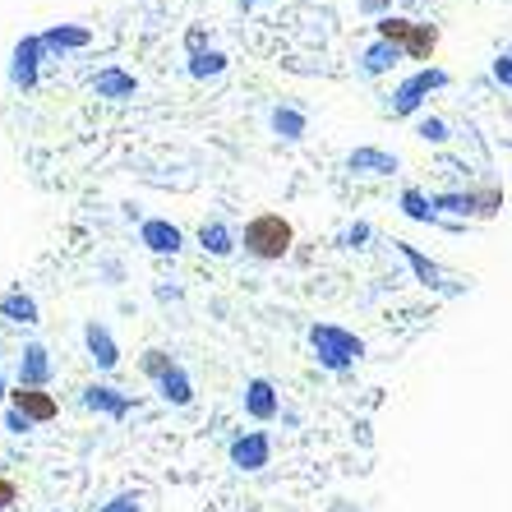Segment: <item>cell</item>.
<instances>
[{
    "instance_id": "cell-7",
    "label": "cell",
    "mask_w": 512,
    "mask_h": 512,
    "mask_svg": "<svg viewBox=\"0 0 512 512\" xmlns=\"http://www.w3.org/2000/svg\"><path fill=\"white\" fill-rule=\"evenodd\" d=\"M499 79L503 84H512V60H499Z\"/></svg>"
},
{
    "instance_id": "cell-2",
    "label": "cell",
    "mask_w": 512,
    "mask_h": 512,
    "mask_svg": "<svg viewBox=\"0 0 512 512\" xmlns=\"http://www.w3.org/2000/svg\"><path fill=\"white\" fill-rule=\"evenodd\" d=\"M379 33L388 37V42H397V47H406L416 60H429L434 56V47H439V33L425 24H406V19H383Z\"/></svg>"
},
{
    "instance_id": "cell-6",
    "label": "cell",
    "mask_w": 512,
    "mask_h": 512,
    "mask_svg": "<svg viewBox=\"0 0 512 512\" xmlns=\"http://www.w3.org/2000/svg\"><path fill=\"white\" fill-rule=\"evenodd\" d=\"M107 512H139V503H134V499H116Z\"/></svg>"
},
{
    "instance_id": "cell-1",
    "label": "cell",
    "mask_w": 512,
    "mask_h": 512,
    "mask_svg": "<svg viewBox=\"0 0 512 512\" xmlns=\"http://www.w3.org/2000/svg\"><path fill=\"white\" fill-rule=\"evenodd\" d=\"M291 240H296V231L277 213H263L245 227V245H250V254H259V259H282V254L291 250Z\"/></svg>"
},
{
    "instance_id": "cell-5",
    "label": "cell",
    "mask_w": 512,
    "mask_h": 512,
    "mask_svg": "<svg viewBox=\"0 0 512 512\" xmlns=\"http://www.w3.org/2000/svg\"><path fill=\"white\" fill-rule=\"evenodd\" d=\"M14 499H19V489H14V480L0 476V508H14Z\"/></svg>"
},
{
    "instance_id": "cell-4",
    "label": "cell",
    "mask_w": 512,
    "mask_h": 512,
    "mask_svg": "<svg viewBox=\"0 0 512 512\" xmlns=\"http://www.w3.org/2000/svg\"><path fill=\"white\" fill-rule=\"evenodd\" d=\"M263 457H268V443H263V439H250V443H240V448H236V462L245 466V471L263 466Z\"/></svg>"
},
{
    "instance_id": "cell-3",
    "label": "cell",
    "mask_w": 512,
    "mask_h": 512,
    "mask_svg": "<svg viewBox=\"0 0 512 512\" xmlns=\"http://www.w3.org/2000/svg\"><path fill=\"white\" fill-rule=\"evenodd\" d=\"M14 406L24 420H56V397L42 393V388H19L14 393Z\"/></svg>"
}]
</instances>
